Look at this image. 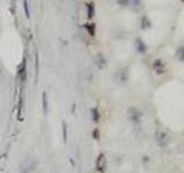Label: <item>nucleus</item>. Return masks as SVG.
Here are the masks:
<instances>
[{"label":"nucleus","instance_id":"obj_1","mask_svg":"<svg viewBox=\"0 0 184 173\" xmlns=\"http://www.w3.org/2000/svg\"><path fill=\"white\" fill-rule=\"evenodd\" d=\"M96 169L100 173H104L106 171V157L104 154H99L98 158L96 161Z\"/></svg>","mask_w":184,"mask_h":173},{"label":"nucleus","instance_id":"obj_2","mask_svg":"<svg viewBox=\"0 0 184 173\" xmlns=\"http://www.w3.org/2000/svg\"><path fill=\"white\" fill-rule=\"evenodd\" d=\"M62 132H63V141L65 143H67V139H68V130H67V123L63 121L62 122Z\"/></svg>","mask_w":184,"mask_h":173},{"label":"nucleus","instance_id":"obj_3","mask_svg":"<svg viewBox=\"0 0 184 173\" xmlns=\"http://www.w3.org/2000/svg\"><path fill=\"white\" fill-rule=\"evenodd\" d=\"M43 110H44V114H47V97H46V92L43 94Z\"/></svg>","mask_w":184,"mask_h":173},{"label":"nucleus","instance_id":"obj_4","mask_svg":"<svg viewBox=\"0 0 184 173\" xmlns=\"http://www.w3.org/2000/svg\"><path fill=\"white\" fill-rule=\"evenodd\" d=\"M91 113H92V117H93V121L98 122L99 121V112H98V110H97V108H92Z\"/></svg>","mask_w":184,"mask_h":173}]
</instances>
